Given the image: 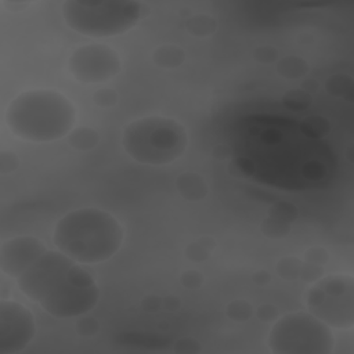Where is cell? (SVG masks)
I'll return each instance as SVG.
<instances>
[{"label":"cell","instance_id":"obj_1","mask_svg":"<svg viewBox=\"0 0 354 354\" xmlns=\"http://www.w3.org/2000/svg\"><path fill=\"white\" fill-rule=\"evenodd\" d=\"M16 283L23 295L60 320L88 314L100 300L95 277L58 249H47Z\"/></svg>","mask_w":354,"mask_h":354},{"label":"cell","instance_id":"obj_2","mask_svg":"<svg viewBox=\"0 0 354 354\" xmlns=\"http://www.w3.org/2000/svg\"><path fill=\"white\" fill-rule=\"evenodd\" d=\"M119 220L99 208H80L64 215L56 224V248L79 264H99L113 259L123 245Z\"/></svg>","mask_w":354,"mask_h":354},{"label":"cell","instance_id":"obj_3","mask_svg":"<svg viewBox=\"0 0 354 354\" xmlns=\"http://www.w3.org/2000/svg\"><path fill=\"white\" fill-rule=\"evenodd\" d=\"M76 119L73 103L54 88H31L20 93L12 100L5 115L13 136L35 144L68 137Z\"/></svg>","mask_w":354,"mask_h":354},{"label":"cell","instance_id":"obj_4","mask_svg":"<svg viewBox=\"0 0 354 354\" xmlns=\"http://www.w3.org/2000/svg\"><path fill=\"white\" fill-rule=\"evenodd\" d=\"M186 126L169 117H141L123 128L122 147L129 158L145 166H165L180 159L189 147Z\"/></svg>","mask_w":354,"mask_h":354},{"label":"cell","instance_id":"obj_5","mask_svg":"<svg viewBox=\"0 0 354 354\" xmlns=\"http://www.w3.org/2000/svg\"><path fill=\"white\" fill-rule=\"evenodd\" d=\"M150 12L139 0H67L61 14L68 28L88 38H114L129 32Z\"/></svg>","mask_w":354,"mask_h":354},{"label":"cell","instance_id":"obj_6","mask_svg":"<svg viewBox=\"0 0 354 354\" xmlns=\"http://www.w3.org/2000/svg\"><path fill=\"white\" fill-rule=\"evenodd\" d=\"M332 329L309 311H292L273 322L268 346L273 354H331Z\"/></svg>","mask_w":354,"mask_h":354},{"label":"cell","instance_id":"obj_7","mask_svg":"<svg viewBox=\"0 0 354 354\" xmlns=\"http://www.w3.org/2000/svg\"><path fill=\"white\" fill-rule=\"evenodd\" d=\"M307 311L331 329L354 327V280L350 274L322 276L306 294Z\"/></svg>","mask_w":354,"mask_h":354},{"label":"cell","instance_id":"obj_8","mask_svg":"<svg viewBox=\"0 0 354 354\" xmlns=\"http://www.w3.org/2000/svg\"><path fill=\"white\" fill-rule=\"evenodd\" d=\"M68 71L80 83L100 84L121 73L122 60L107 45H84L69 56Z\"/></svg>","mask_w":354,"mask_h":354},{"label":"cell","instance_id":"obj_9","mask_svg":"<svg viewBox=\"0 0 354 354\" xmlns=\"http://www.w3.org/2000/svg\"><path fill=\"white\" fill-rule=\"evenodd\" d=\"M36 333L32 311L16 302H0V354H17L27 349Z\"/></svg>","mask_w":354,"mask_h":354},{"label":"cell","instance_id":"obj_10","mask_svg":"<svg viewBox=\"0 0 354 354\" xmlns=\"http://www.w3.org/2000/svg\"><path fill=\"white\" fill-rule=\"evenodd\" d=\"M46 250L47 246L36 237L10 238L0 246V270L5 276L17 280Z\"/></svg>","mask_w":354,"mask_h":354},{"label":"cell","instance_id":"obj_11","mask_svg":"<svg viewBox=\"0 0 354 354\" xmlns=\"http://www.w3.org/2000/svg\"><path fill=\"white\" fill-rule=\"evenodd\" d=\"M177 193L189 202H200L209 196V186L205 177L197 172H185L174 182Z\"/></svg>","mask_w":354,"mask_h":354},{"label":"cell","instance_id":"obj_12","mask_svg":"<svg viewBox=\"0 0 354 354\" xmlns=\"http://www.w3.org/2000/svg\"><path fill=\"white\" fill-rule=\"evenodd\" d=\"M186 51L182 46L174 43H165L158 46L152 53V61L162 69L179 68L186 61Z\"/></svg>","mask_w":354,"mask_h":354},{"label":"cell","instance_id":"obj_13","mask_svg":"<svg viewBox=\"0 0 354 354\" xmlns=\"http://www.w3.org/2000/svg\"><path fill=\"white\" fill-rule=\"evenodd\" d=\"M277 73L288 80L306 78L310 72V64L300 56H285L276 62Z\"/></svg>","mask_w":354,"mask_h":354},{"label":"cell","instance_id":"obj_14","mask_svg":"<svg viewBox=\"0 0 354 354\" xmlns=\"http://www.w3.org/2000/svg\"><path fill=\"white\" fill-rule=\"evenodd\" d=\"M67 141L75 151L87 152L100 144V133L93 128L78 126L68 134Z\"/></svg>","mask_w":354,"mask_h":354},{"label":"cell","instance_id":"obj_15","mask_svg":"<svg viewBox=\"0 0 354 354\" xmlns=\"http://www.w3.org/2000/svg\"><path fill=\"white\" fill-rule=\"evenodd\" d=\"M216 246H217V242L213 237L201 235L198 239L190 242L186 246L185 256L189 261H191L194 264H200V263L206 261L212 256Z\"/></svg>","mask_w":354,"mask_h":354},{"label":"cell","instance_id":"obj_16","mask_svg":"<svg viewBox=\"0 0 354 354\" xmlns=\"http://www.w3.org/2000/svg\"><path fill=\"white\" fill-rule=\"evenodd\" d=\"M186 30L191 36L209 38L217 31V20L206 13L193 14L186 20Z\"/></svg>","mask_w":354,"mask_h":354},{"label":"cell","instance_id":"obj_17","mask_svg":"<svg viewBox=\"0 0 354 354\" xmlns=\"http://www.w3.org/2000/svg\"><path fill=\"white\" fill-rule=\"evenodd\" d=\"M325 92L336 99L351 102L353 96V78L350 75L336 73L329 76L324 83Z\"/></svg>","mask_w":354,"mask_h":354},{"label":"cell","instance_id":"obj_18","mask_svg":"<svg viewBox=\"0 0 354 354\" xmlns=\"http://www.w3.org/2000/svg\"><path fill=\"white\" fill-rule=\"evenodd\" d=\"M302 270H303V259H299L298 256H294V255L281 257L276 264L277 276L285 281L300 280Z\"/></svg>","mask_w":354,"mask_h":354},{"label":"cell","instance_id":"obj_19","mask_svg":"<svg viewBox=\"0 0 354 354\" xmlns=\"http://www.w3.org/2000/svg\"><path fill=\"white\" fill-rule=\"evenodd\" d=\"M300 130L311 139H322L328 136L332 130V123L328 118L321 115H310L306 117L300 122Z\"/></svg>","mask_w":354,"mask_h":354},{"label":"cell","instance_id":"obj_20","mask_svg":"<svg viewBox=\"0 0 354 354\" xmlns=\"http://www.w3.org/2000/svg\"><path fill=\"white\" fill-rule=\"evenodd\" d=\"M226 316L238 324L248 322L255 317V307L248 299H234L226 306Z\"/></svg>","mask_w":354,"mask_h":354},{"label":"cell","instance_id":"obj_21","mask_svg":"<svg viewBox=\"0 0 354 354\" xmlns=\"http://www.w3.org/2000/svg\"><path fill=\"white\" fill-rule=\"evenodd\" d=\"M291 227L292 224L287 222L279 220L272 216H266V219L260 224V231L266 238L277 241L288 237L291 233Z\"/></svg>","mask_w":354,"mask_h":354},{"label":"cell","instance_id":"obj_22","mask_svg":"<svg viewBox=\"0 0 354 354\" xmlns=\"http://www.w3.org/2000/svg\"><path fill=\"white\" fill-rule=\"evenodd\" d=\"M283 106L291 111H305L311 106V95L306 93L302 88H294V91L287 92L283 99Z\"/></svg>","mask_w":354,"mask_h":354},{"label":"cell","instance_id":"obj_23","mask_svg":"<svg viewBox=\"0 0 354 354\" xmlns=\"http://www.w3.org/2000/svg\"><path fill=\"white\" fill-rule=\"evenodd\" d=\"M268 216H272V217H276L279 220L292 224L294 222H296L299 219V209L292 202L277 201L269 208Z\"/></svg>","mask_w":354,"mask_h":354},{"label":"cell","instance_id":"obj_24","mask_svg":"<svg viewBox=\"0 0 354 354\" xmlns=\"http://www.w3.org/2000/svg\"><path fill=\"white\" fill-rule=\"evenodd\" d=\"M75 331L82 338H93L100 332V321L93 316L83 314L78 317Z\"/></svg>","mask_w":354,"mask_h":354},{"label":"cell","instance_id":"obj_25","mask_svg":"<svg viewBox=\"0 0 354 354\" xmlns=\"http://www.w3.org/2000/svg\"><path fill=\"white\" fill-rule=\"evenodd\" d=\"M253 60L261 65H276L280 60V51L273 45H260L253 50Z\"/></svg>","mask_w":354,"mask_h":354},{"label":"cell","instance_id":"obj_26","mask_svg":"<svg viewBox=\"0 0 354 354\" xmlns=\"http://www.w3.org/2000/svg\"><path fill=\"white\" fill-rule=\"evenodd\" d=\"M179 281L185 290L197 291L205 284V276L198 269H187L180 273Z\"/></svg>","mask_w":354,"mask_h":354},{"label":"cell","instance_id":"obj_27","mask_svg":"<svg viewBox=\"0 0 354 354\" xmlns=\"http://www.w3.org/2000/svg\"><path fill=\"white\" fill-rule=\"evenodd\" d=\"M93 103L99 108H113L119 102V93L115 88H99L92 96Z\"/></svg>","mask_w":354,"mask_h":354},{"label":"cell","instance_id":"obj_28","mask_svg":"<svg viewBox=\"0 0 354 354\" xmlns=\"http://www.w3.org/2000/svg\"><path fill=\"white\" fill-rule=\"evenodd\" d=\"M303 261L320 266V268H325V264L329 261V252L320 245L310 246L303 255Z\"/></svg>","mask_w":354,"mask_h":354},{"label":"cell","instance_id":"obj_29","mask_svg":"<svg viewBox=\"0 0 354 354\" xmlns=\"http://www.w3.org/2000/svg\"><path fill=\"white\" fill-rule=\"evenodd\" d=\"M173 351L177 354H198L202 351V346L198 339L193 336H183L176 340Z\"/></svg>","mask_w":354,"mask_h":354},{"label":"cell","instance_id":"obj_30","mask_svg":"<svg viewBox=\"0 0 354 354\" xmlns=\"http://www.w3.org/2000/svg\"><path fill=\"white\" fill-rule=\"evenodd\" d=\"M20 166V158L16 152L9 150L0 151V174H12Z\"/></svg>","mask_w":354,"mask_h":354},{"label":"cell","instance_id":"obj_31","mask_svg":"<svg viewBox=\"0 0 354 354\" xmlns=\"http://www.w3.org/2000/svg\"><path fill=\"white\" fill-rule=\"evenodd\" d=\"M255 317L261 322H274L280 317V310L273 303H261L255 309Z\"/></svg>","mask_w":354,"mask_h":354},{"label":"cell","instance_id":"obj_32","mask_svg":"<svg viewBox=\"0 0 354 354\" xmlns=\"http://www.w3.org/2000/svg\"><path fill=\"white\" fill-rule=\"evenodd\" d=\"M141 307L147 311V313H158L162 309V298L154 294L145 295L141 299Z\"/></svg>","mask_w":354,"mask_h":354},{"label":"cell","instance_id":"obj_33","mask_svg":"<svg viewBox=\"0 0 354 354\" xmlns=\"http://www.w3.org/2000/svg\"><path fill=\"white\" fill-rule=\"evenodd\" d=\"M273 277L272 273L266 269H259L252 274V281L255 285L263 288V287H268L272 283Z\"/></svg>","mask_w":354,"mask_h":354},{"label":"cell","instance_id":"obj_34","mask_svg":"<svg viewBox=\"0 0 354 354\" xmlns=\"http://www.w3.org/2000/svg\"><path fill=\"white\" fill-rule=\"evenodd\" d=\"M162 309L174 313L177 310L182 309V299L176 295H166L165 298H162Z\"/></svg>","mask_w":354,"mask_h":354},{"label":"cell","instance_id":"obj_35","mask_svg":"<svg viewBox=\"0 0 354 354\" xmlns=\"http://www.w3.org/2000/svg\"><path fill=\"white\" fill-rule=\"evenodd\" d=\"M212 156L217 161H227L233 158V150L227 144H219L212 150Z\"/></svg>","mask_w":354,"mask_h":354},{"label":"cell","instance_id":"obj_36","mask_svg":"<svg viewBox=\"0 0 354 354\" xmlns=\"http://www.w3.org/2000/svg\"><path fill=\"white\" fill-rule=\"evenodd\" d=\"M300 88H302V91H305L306 93L313 95L320 88V82L314 78H307L306 76V79L302 80V83H300Z\"/></svg>","mask_w":354,"mask_h":354}]
</instances>
